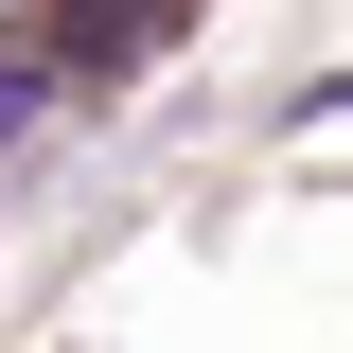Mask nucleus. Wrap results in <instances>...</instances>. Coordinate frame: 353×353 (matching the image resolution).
<instances>
[{"instance_id": "f03ea898", "label": "nucleus", "mask_w": 353, "mask_h": 353, "mask_svg": "<svg viewBox=\"0 0 353 353\" xmlns=\"http://www.w3.org/2000/svg\"><path fill=\"white\" fill-rule=\"evenodd\" d=\"M18 124H36V71H0V141H18Z\"/></svg>"}, {"instance_id": "f257e3e1", "label": "nucleus", "mask_w": 353, "mask_h": 353, "mask_svg": "<svg viewBox=\"0 0 353 353\" xmlns=\"http://www.w3.org/2000/svg\"><path fill=\"white\" fill-rule=\"evenodd\" d=\"M53 18H71V53H88V71H124V53H141V36H159L176 0H53Z\"/></svg>"}]
</instances>
